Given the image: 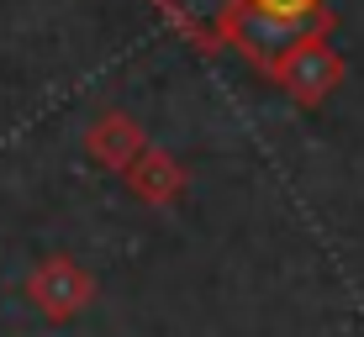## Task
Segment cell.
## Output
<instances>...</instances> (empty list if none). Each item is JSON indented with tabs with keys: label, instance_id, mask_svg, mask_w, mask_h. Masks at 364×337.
<instances>
[{
	"label": "cell",
	"instance_id": "obj_1",
	"mask_svg": "<svg viewBox=\"0 0 364 337\" xmlns=\"http://www.w3.org/2000/svg\"><path fill=\"white\" fill-rule=\"evenodd\" d=\"M32 295H37V306H48L53 316H69L74 306H85V280L69 274L64 264H53V269H43L32 280Z\"/></svg>",
	"mask_w": 364,
	"mask_h": 337
},
{
	"label": "cell",
	"instance_id": "obj_2",
	"mask_svg": "<svg viewBox=\"0 0 364 337\" xmlns=\"http://www.w3.org/2000/svg\"><path fill=\"white\" fill-rule=\"evenodd\" d=\"M259 11H264V16H280V21H296L301 11L311 6V0H254Z\"/></svg>",
	"mask_w": 364,
	"mask_h": 337
},
{
	"label": "cell",
	"instance_id": "obj_3",
	"mask_svg": "<svg viewBox=\"0 0 364 337\" xmlns=\"http://www.w3.org/2000/svg\"><path fill=\"white\" fill-rule=\"evenodd\" d=\"M174 11H191V16H211L217 6H228V0H169Z\"/></svg>",
	"mask_w": 364,
	"mask_h": 337
}]
</instances>
